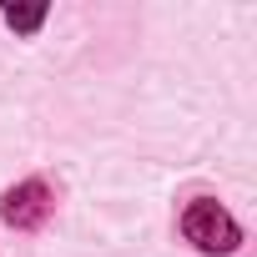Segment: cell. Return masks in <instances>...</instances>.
Returning <instances> with one entry per match:
<instances>
[{
  "label": "cell",
  "instance_id": "1",
  "mask_svg": "<svg viewBox=\"0 0 257 257\" xmlns=\"http://www.w3.org/2000/svg\"><path fill=\"white\" fill-rule=\"evenodd\" d=\"M182 232H187V242H197L202 252H232V247L242 242L237 222H232L212 197H197V202L182 212Z\"/></svg>",
  "mask_w": 257,
  "mask_h": 257
},
{
  "label": "cell",
  "instance_id": "2",
  "mask_svg": "<svg viewBox=\"0 0 257 257\" xmlns=\"http://www.w3.org/2000/svg\"><path fill=\"white\" fill-rule=\"evenodd\" d=\"M46 212H51V192H46V182H21L16 192H6V202H0V217H6L11 227H41L46 222Z\"/></svg>",
  "mask_w": 257,
  "mask_h": 257
},
{
  "label": "cell",
  "instance_id": "3",
  "mask_svg": "<svg viewBox=\"0 0 257 257\" xmlns=\"http://www.w3.org/2000/svg\"><path fill=\"white\" fill-rule=\"evenodd\" d=\"M41 21H46V6H11L6 11V26L11 31H36Z\"/></svg>",
  "mask_w": 257,
  "mask_h": 257
}]
</instances>
